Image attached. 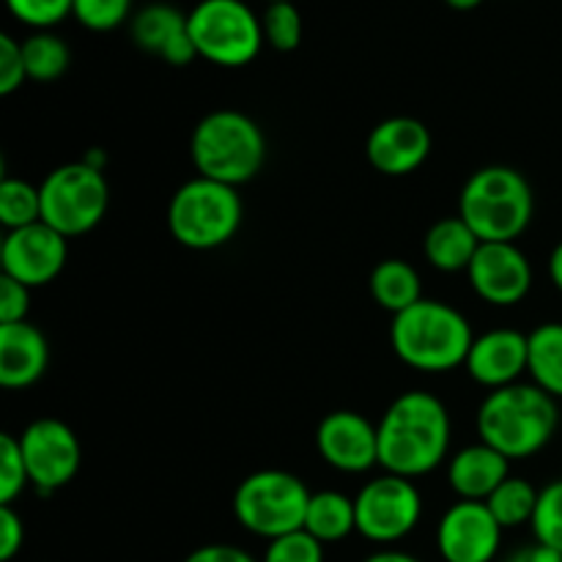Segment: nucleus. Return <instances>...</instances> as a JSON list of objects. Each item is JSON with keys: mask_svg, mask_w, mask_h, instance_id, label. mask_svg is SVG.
<instances>
[{"mask_svg": "<svg viewBox=\"0 0 562 562\" xmlns=\"http://www.w3.org/2000/svg\"><path fill=\"white\" fill-rule=\"evenodd\" d=\"M431 154V132L412 115L379 121L366 140V157L382 176H409L426 165Z\"/></svg>", "mask_w": 562, "mask_h": 562, "instance_id": "16", "label": "nucleus"}, {"mask_svg": "<svg viewBox=\"0 0 562 562\" xmlns=\"http://www.w3.org/2000/svg\"><path fill=\"white\" fill-rule=\"evenodd\" d=\"M130 33L135 47L170 66H187L198 58L190 20L170 3H148L137 9L130 20Z\"/></svg>", "mask_w": 562, "mask_h": 562, "instance_id": "18", "label": "nucleus"}, {"mask_svg": "<svg viewBox=\"0 0 562 562\" xmlns=\"http://www.w3.org/2000/svg\"><path fill=\"white\" fill-rule=\"evenodd\" d=\"M503 527L486 503L459 499L437 525V549L445 562H494L503 547Z\"/></svg>", "mask_w": 562, "mask_h": 562, "instance_id": "14", "label": "nucleus"}, {"mask_svg": "<svg viewBox=\"0 0 562 562\" xmlns=\"http://www.w3.org/2000/svg\"><path fill=\"white\" fill-rule=\"evenodd\" d=\"M549 278H552V285L562 294V241H558L554 250L549 252Z\"/></svg>", "mask_w": 562, "mask_h": 562, "instance_id": "39", "label": "nucleus"}, {"mask_svg": "<svg viewBox=\"0 0 562 562\" xmlns=\"http://www.w3.org/2000/svg\"><path fill=\"white\" fill-rule=\"evenodd\" d=\"M267 3H296V0H267Z\"/></svg>", "mask_w": 562, "mask_h": 562, "instance_id": "43", "label": "nucleus"}, {"mask_svg": "<svg viewBox=\"0 0 562 562\" xmlns=\"http://www.w3.org/2000/svg\"><path fill=\"white\" fill-rule=\"evenodd\" d=\"M362 562H423V560H417L415 554L409 552H398V549H382V552H373L371 558H366Z\"/></svg>", "mask_w": 562, "mask_h": 562, "instance_id": "40", "label": "nucleus"}, {"mask_svg": "<svg viewBox=\"0 0 562 562\" xmlns=\"http://www.w3.org/2000/svg\"><path fill=\"white\" fill-rule=\"evenodd\" d=\"M357 532L366 541L390 547L404 541L423 519V494L415 481L398 475L373 477L357 492Z\"/></svg>", "mask_w": 562, "mask_h": 562, "instance_id": "10", "label": "nucleus"}, {"mask_svg": "<svg viewBox=\"0 0 562 562\" xmlns=\"http://www.w3.org/2000/svg\"><path fill=\"white\" fill-rule=\"evenodd\" d=\"M481 239H477L475 231L464 223V220L456 214V217H442L426 231V239H423V252H426V261L431 263L439 272H467L475 258Z\"/></svg>", "mask_w": 562, "mask_h": 562, "instance_id": "21", "label": "nucleus"}, {"mask_svg": "<svg viewBox=\"0 0 562 562\" xmlns=\"http://www.w3.org/2000/svg\"><path fill=\"white\" fill-rule=\"evenodd\" d=\"M508 477L510 461L486 442L467 445L448 459V486L459 499L486 503Z\"/></svg>", "mask_w": 562, "mask_h": 562, "instance_id": "20", "label": "nucleus"}, {"mask_svg": "<svg viewBox=\"0 0 562 562\" xmlns=\"http://www.w3.org/2000/svg\"><path fill=\"white\" fill-rule=\"evenodd\" d=\"M49 340L36 324H0V384L27 390L47 373Z\"/></svg>", "mask_w": 562, "mask_h": 562, "instance_id": "19", "label": "nucleus"}, {"mask_svg": "<svg viewBox=\"0 0 562 562\" xmlns=\"http://www.w3.org/2000/svg\"><path fill=\"white\" fill-rule=\"evenodd\" d=\"M184 562H261L252 558L250 552H245L241 547L234 543H206V547H198L195 552H190Z\"/></svg>", "mask_w": 562, "mask_h": 562, "instance_id": "37", "label": "nucleus"}, {"mask_svg": "<svg viewBox=\"0 0 562 562\" xmlns=\"http://www.w3.org/2000/svg\"><path fill=\"white\" fill-rule=\"evenodd\" d=\"M22 58H25L27 80L53 82L69 69L71 49L58 33L33 31L31 36L22 38Z\"/></svg>", "mask_w": 562, "mask_h": 562, "instance_id": "25", "label": "nucleus"}, {"mask_svg": "<svg viewBox=\"0 0 562 562\" xmlns=\"http://www.w3.org/2000/svg\"><path fill=\"white\" fill-rule=\"evenodd\" d=\"M198 58L223 69H241L261 53V16L245 0H201L187 14Z\"/></svg>", "mask_w": 562, "mask_h": 562, "instance_id": "9", "label": "nucleus"}, {"mask_svg": "<svg viewBox=\"0 0 562 562\" xmlns=\"http://www.w3.org/2000/svg\"><path fill=\"white\" fill-rule=\"evenodd\" d=\"M445 3H448L450 9H456V11H472V9H477L483 0H445Z\"/></svg>", "mask_w": 562, "mask_h": 562, "instance_id": "42", "label": "nucleus"}, {"mask_svg": "<svg viewBox=\"0 0 562 562\" xmlns=\"http://www.w3.org/2000/svg\"><path fill=\"white\" fill-rule=\"evenodd\" d=\"M470 322L459 307L423 296L409 311L393 316L390 346L406 368L420 373H450L472 349Z\"/></svg>", "mask_w": 562, "mask_h": 562, "instance_id": "3", "label": "nucleus"}, {"mask_svg": "<svg viewBox=\"0 0 562 562\" xmlns=\"http://www.w3.org/2000/svg\"><path fill=\"white\" fill-rule=\"evenodd\" d=\"M527 357H530L527 333L514 327H497L472 340L464 368L472 382L492 393V390L508 387L525 376Z\"/></svg>", "mask_w": 562, "mask_h": 562, "instance_id": "17", "label": "nucleus"}, {"mask_svg": "<svg viewBox=\"0 0 562 562\" xmlns=\"http://www.w3.org/2000/svg\"><path fill=\"white\" fill-rule=\"evenodd\" d=\"M538 494H541V488L532 486L527 477L510 475L508 481L499 483L497 492L486 499V505L503 530H516V527L532 525Z\"/></svg>", "mask_w": 562, "mask_h": 562, "instance_id": "26", "label": "nucleus"}, {"mask_svg": "<svg viewBox=\"0 0 562 562\" xmlns=\"http://www.w3.org/2000/svg\"><path fill=\"white\" fill-rule=\"evenodd\" d=\"M71 3L75 0H5V9L25 27L49 31L58 22H64L66 16H71Z\"/></svg>", "mask_w": 562, "mask_h": 562, "instance_id": "32", "label": "nucleus"}, {"mask_svg": "<svg viewBox=\"0 0 562 562\" xmlns=\"http://www.w3.org/2000/svg\"><path fill=\"white\" fill-rule=\"evenodd\" d=\"M371 296L376 300V305L382 311L398 313L409 311L412 305L423 300V278L417 272V267H412L404 258H384L373 267L371 280Z\"/></svg>", "mask_w": 562, "mask_h": 562, "instance_id": "22", "label": "nucleus"}, {"mask_svg": "<svg viewBox=\"0 0 562 562\" xmlns=\"http://www.w3.org/2000/svg\"><path fill=\"white\" fill-rule=\"evenodd\" d=\"M0 223L5 231L25 228L42 223V192L31 181L3 179L0 181Z\"/></svg>", "mask_w": 562, "mask_h": 562, "instance_id": "27", "label": "nucleus"}, {"mask_svg": "<svg viewBox=\"0 0 562 562\" xmlns=\"http://www.w3.org/2000/svg\"><path fill=\"white\" fill-rule=\"evenodd\" d=\"M316 450L324 464L346 475H362L379 467L376 423L351 409L329 412L316 428Z\"/></svg>", "mask_w": 562, "mask_h": 562, "instance_id": "15", "label": "nucleus"}, {"mask_svg": "<svg viewBox=\"0 0 562 562\" xmlns=\"http://www.w3.org/2000/svg\"><path fill=\"white\" fill-rule=\"evenodd\" d=\"M82 159H86V162L97 170H104V165H108V157H104L102 148H91V151H86V157Z\"/></svg>", "mask_w": 562, "mask_h": 562, "instance_id": "41", "label": "nucleus"}, {"mask_svg": "<svg viewBox=\"0 0 562 562\" xmlns=\"http://www.w3.org/2000/svg\"><path fill=\"white\" fill-rule=\"evenodd\" d=\"M532 214V184L510 165H486L475 170L459 192V217L481 241H516L530 228Z\"/></svg>", "mask_w": 562, "mask_h": 562, "instance_id": "5", "label": "nucleus"}, {"mask_svg": "<svg viewBox=\"0 0 562 562\" xmlns=\"http://www.w3.org/2000/svg\"><path fill=\"white\" fill-rule=\"evenodd\" d=\"M27 486H31V477L22 459L20 437L3 434L0 437V505H14Z\"/></svg>", "mask_w": 562, "mask_h": 562, "instance_id": "30", "label": "nucleus"}, {"mask_svg": "<svg viewBox=\"0 0 562 562\" xmlns=\"http://www.w3.org/2000/svg\"><path fill=\"white\" fill-rule=\"evenodd\" d=\"M311 497L313 492L294 472L258 470L236 486L231 508L241 530L263 541H274L289 532L305 530Z\"/></svg>", "mask_w": 562, "mask_h": 562, "instance_id": "7", "label": "nucleus"}, {"mask_svg": "<svg viewBox=\"0 0 562 562\" xmlns=\"http://www.w3.org/2000/svg\"><path fill=\"white\" fill-rule=\"evenodd\" d=\"M261 27L263 42L278 53H294L302 44V33H305L296 3H267L261 14Z\"/></svg>", "mask_w": 562, "mask_h": 562, "instance_id": "28", "label": "nucleus"}, {"mask_svg": "<svg viewBox=\"0 0 562 562\" xmlns=\"http://www.w3.org/2000/svg\"><path fill=\"white\" fill-rule=\"evenodd\" d=\"M558 423V401L532 382L492 390L475 415L481 442L492 445L508 461L532 459L541 453L552 442Z\"/></svg>", "mask_w": 562, "mask_h": 562, "instance_id": "2", "label": "nucleus"}, {"mask_svg": "<svg viewBox=\"0 0 562 562\" xmlns=\"http://www.w3.org/2000/svg\"><path fill=\"white\" fill-rule=\"evenodd\" d=\"M42 223L66 239L86 236L97 228L110 209V184L104 170L91 168L86 159L58 165L38 184Z\"/></svg>", "mask_w": 562, "mask_h": 562, "instance_id": "8", "label": "nucleus"}, {"mask_svg": "<svg viewBox=\"0 0 562 562\" xmlns=\"http://www.w3.org/2000/svg\"><path fill=\"white\" fill-rule=\"evenodd\" d=\"M66 261H69V239L49 228L47 223L5 231L3 245H0L3 274L31 291L53 283L66 269Z\"/></svg>", "mask_w": 562, "mask_h": 562, "instance_id": "12", "label": "nucleus"}, {"mask_svg": "<svg viewBox=\"0 0 562 562\" xmlns=\"http://www.w3.org/2000/svg\"><path fill=\"white\" fill-rule=\"evenodd\" d=\"M467 278L477 300L514 307L532 291V263L516 241H481Z\"/></svg>", "mask_w": 562, "mask_h": 562, "instance_id": "13", "label": "nucleus"}, {"mask_svg": "<svg viewBox=\"0 0 562 562\" xmlns=\"http://www.w3.org/2000/svg\"><path fill=\"white\" fill-rule=\"evenodd\" d=\"M27 313H31V289L0 274V324L27 322Z\"/></svg>", "mask_w": 562, "mask_h": 562, "instance_id": "35", "label": "nucleus"}, {"mask_svg": "<svg viewBox=\"0 0 562 562\" xmlns=\"http://www.w3.org/2000/svg\"><path fill=\"white\" fill-rule=\"evenodd\" d=\"M305 530L316 541H322L324 547L346 541L351 532H357L355 497H349L344 492H335V488L313 492L311 505H307Z\"/></svg>", "mask_w": 562, "mask_h": 562, "instance_id": "23", "label": "nucleus"}, {"mask_svg": "<svg viewBox=\"0 0 562 562\" xmlns=\"http://www.w3.org/2000/svg\"><path fill=\"white\" fill-rule=\"evenodd\" d=\"M379 431V467L390 475L417 481L450 459L453 423L439 395L406 390L384 409Z\"/></svg>", "mask_w": 562, "mask_h": 562, "instance_id": "1", "label": "nucleus"}, {"mask_svg": "<svg viewBox=\"0 0 562 562\" xmlns=\"http://www.w3.org/2000/svg\"><path fill=\"white\" fill-rule=\"evenodd\" d=\"M530 357H527V373L532 384L552 395L554 401L562 398V322L538 324L527 335Z\"/></svg>", "mask_w": 562, "mask_h": 562, "instance_id": "24", "label": "nucleus"}, {"mask_svg": "<svg viewBox=\"0 0 562 562\" xmlns=\"http://www.w3.org/2000/svg\"><path fill=\"white\" fill-rule=\"evenodd\" d=\"M261 562H324V543L316 541L307 530L289 532V536L267 541Z\"/></svg>", "mask_w": 562, "mask_h": 562, "instance_id": "33", "label": "nucleus"}, {"mask_svg": "<svg viewBox=\"0 0 562 562\" xmlns=\"http://www.w3.org/2000/svg\"><path fill=\"white\" fill-rule=\"evenodd\" d=\"M71 16L93 33H108L132 20V0H75Z\"/></svg>", "mask_w": 562, "mask_h": 562, "instance_id": "31", "label": "nucleus"}, {"mask_svg": "<svg viewBox=\"0 0 562 562\" xmlns=\"http://www.w3.org/2000/svg\"><path fill=\"white\" fill-rule=\"evenodd\" d=\"M245 223V203L236 187L195 176L173 192L168 203V231L187 250L225 247Z\"/></svg>", "mask_w": 562, "mask_h": 562, "instance_id": "6", "label": "nucleus"}, {"mask_svg": "<svg viewBox=\"0 0 562 562\" xmlns=\"http://www.w3.org/2000/svg\"><path fill=\"white\" fill-rule=\"evenodd\" d=\"M22 547H25V521L14 505H0V560H14Z\"/></svg>", "mask_w": 562, "mask_h": 562, "instance_id": "36", "label": "nucleus"}, {"mask_svg": "<svg viewBox=\"0 0 562 562\" xmlns=\"http://www.w3.org/2000/svg\"><path fill=\"white\" fill-rule=\"evenodd\" d=\"M505 562H562V552L549 549L543 543H530V547H519L505 558Z\"/></svg>", "mask_w": 562, "mask_h": 562, "instance_id": "38", "label": "nucleus"}, {"mask_svg": "<svg viewBox=\"0 0 562 562\" xmlns=\"http://www.w3.org/2000/svg\"><path fill=\"white\" fill-rule=\"evenodd\" d=\"M25 80L27 69L25 58H22V42H16L14 36L3 33L0 36V93L11 97L14 91H20Z\"/></svg>", "mask_w": 562, "mask_h": 562, "instance_id": "34", "label": "nucleus"}, {"mask_svg": "<svg viewBox=\"0 0 562 562\" xmlns=\"http://www.w3.org/2000/svg\"><path fill=\"white\" fill-rule=\"evenodd\" d=\"M530 527L538 543L562 552V477L541 488Z\"/></svg>", "mask_w": 562, "mask_h": 562, "instance_id": "29", "label": "nucleus"}, {"mask_svg": "<svg viewBox=\"0 0 562 562\" xmlns=\"http://www.w3.org/2000/svg\"><path fill=\"white\" fill-rule=\"evenodd\" d=\"M22 459H25L31 486L38 494H53L69 486L80 472V439L58 417H38L20 434Z\"/></svg>", "mask_w": 562, "mask_h": 562, "instance_id": "11", "label": "nucleus"}, {"mask_svg": "<svg viewBox=\"0 0 562 562\" xmlns=\"http://www.w3.org/2000/svg\"><path fill=\"white\" fill-rule=\"evenodd\" d=\"M190 157L198 176L239 190L263 170L267 135L241 110H212L192 130Z\"/></svg>", "mask_w": 562, "mask_h": 562, "instance_id": "4", "label": "nucleus"}]
</instances>
